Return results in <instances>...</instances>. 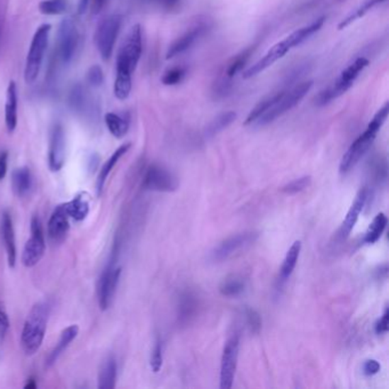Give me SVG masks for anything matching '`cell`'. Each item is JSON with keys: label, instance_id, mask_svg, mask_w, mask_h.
<instances>
[{"label": "cell", "instance_id": "1", "mask_svg": "<svg viewBox=\"0 0 389 389\" xmlns=\"http://www.w3.org/2000/svg\"><path fill=\"white\" fill-rule=\"evenodd\" d=\"M325 22V16L317 18L306 27L300 28V29L293 31V33H290L283 40L278 41L276 45H273L272 47L267 50L266 54L259 61L256 62L255 64H252V67H248L243 72V79L254 78V77L261 74L263 71L266 70L269 67H272L278 60H281L282 57L287 55L290 50L298 47L299 45H302L303 43L310 39L312 35H315L317 31L322 29Z\"/></svg>", "mask_w": 389, "mask_h": 389}, {"label": "cell", "instance_id": "2", "mask_svg": "<svg viewBox=\"0 0 389 389\" xmlns=\"http://www.w3.org/2000/svg\"><path fill=\"white\" fill-rule=\"evenodd\" d=\"M388 113L389 104L388 102H386L385 106L375 114V117L372 118V120L370 121L366 130L353 142L349 149L347 150V152L342 157L339 166L340 174H347L351 171L369 151L377 137L378 133L383 126L385 121L387 120Z\"/></svg>", "mask_w": 389, "mask_h": 389}, {"label": "cell", "instance_id": "3", "mask_svg": "<svg viewBox=\"0 0 389 389\" xmlns=\"http://www.w3.org/2000/svg\"><path fill=\"white\" fill-rule=\"evenodd\" d=\"M50 306L47 302L35 304L28 315L21 334V346L26 355H33L40 349L50 319Z\"/></svg>", "mask_w": 389, "mask_h": 389}, {"label": "cell", "instance_id": "4", "mask_svg": "<svg viewBox=\"0 0 389 389\" xmlns=\"http://www.w3.org/2000/svg\"><path fill=\"white\" fill-rule=\"evenodd\" d=\"M143 53V33L140 24H135L118 52L115 77L133 78Z\"/></svg>", "mask_w": 389, "mask_h": 389}, {"label": "cell", "instance_id": "5", "mask_svg": "<svg viewBox=\"0 0 389 389\" xmlns=\"http://www.w3.org/2000/svg\"><path fill=\"white\" fill-rule=\"evenodd\" d=\"M370 61L366 57H357L351 64L342 71V74L337 78L334 85L327 88L325 91H320L317 96L315 97V104L317 106H328L329 103L336 100L338 97L345 94L346 91H349L357 78L360 77L366 67L369 65Z\"/></svg>", "mask_w": 389, "mask_h": 389}, {"label": "cell", "instance_id": "6", "mask_svg": "<svg viewBox=\"0 0 389 389\" xmlns=\"http://www.w3.org/2000/svg\"><path fill=\"white\" fill-rule=\"evenodd\" d=\"M313 87V81L308 80V81L299 82L297 85L281 91V95L278 97L274 106L267 110L265 113L261 115L255 125L257 126H266L273 121H276L278 118L282 117L284 113H287L290 110H293L295 106H298L300 101L308 94V91Z\"/></svg>", "mask_w": 389, "mask_h": 389}, {"label": "cell", "instance_id": "7", "mask_svg": "<svg viewBox=\"0 0 389 389\" xmlns=\"http://www.w3.org/2000/svg\"><path fill=\"white\" fill-rule=\"evenodd\" d=\"M50 30H52V26L47 23L41 24L40 27L35 30L29 52H28L27 60H26V67H24V80L27 84H33L38 79L41 65L48 47Z\"/></svg>", "mask_w": 389, "mask_h": 389}, {"label": "cell", "instance_id": "8", "mask_svg": "<svg viewBox=\"0 0 389 389\" xmlns=\"http://www.w3.org/2000/svg\"><path fill=\"white\" fill-rule=\"evenodd\" d=\"M123 18L119 14L108 15L100 21L95 31L94 41L101 59L108 61L113 53L114 45L120 33Z\"/></svg>", "mask_w": 389, "mask_h": 389}, {"label": "cell", "instance_id": "9", "mask_svg": "<svg viewBox=\"0 0 389 389\" xmlns=\"http://www.w3.org/2000/svg\"><path fill=\"white\" fill-rule=\"evenodd\" d=\"M80 33L76 21L72 18H64L60 22L57 30V55L62 63L69 64L76 56L79 48Z\"/></svg>", "mask_w": 389, "mask_h": 389}, {"label": "cell", "instance_id": "10", "mask_svg": "<svg viewBox=\"0 0 389 389\" xmlns=\"http://www.w3.org/2000/svg\"><path fill=\"white\" fill-rule=\"evenodd\" d=\"M115 263H117V252H114L108 265L103 269L100 280L97 282V297H98V305L102 310H106L110 308L114 293L117 291L118 283L120 280L121 267H118Z\"/></svg>", "mask_w": 389, "mask_h": 389}, {"label": "cell", "instance_id": "11", "mask_svg": "<svg viewBox=\"0 0 389 389\" xmlns=\"http://www.w3.org/2000/svg\"><path fill=\"white\" fill-rule=\"evenodd\" d=\"M31 237L24 246L22 252V264L26 267H33L44 257L46 250L44 228L41 225L39 217L33 216L31 220Z\"/></svg>", "mask_w": 389, "mask_h": 389}, {"label": "cell", "instance_id": "12", "mask_svg": "<svg viewBox=\"0 0 389 389\" xmlns=\"http://www.w3.org/2000/svg\"><path fill=\"white\" fill-rule=\"evenodd\" d=\"M240 339L235 334L226 342L222 349V363H220V388L230 389L233 386L235 371H237V359H239Z\"/></svg>", "mask_w": 389, "mask_h": 389}, {"label": "cell", "instance_id": "13", "mask_svg": "<svg viewBox=\"0 0 389 389\" xmlns=\"http://www.w3.org/2000/svg\"><path fill=\"white\" fill-rule=\"evenodd\" d=\"M143 188L157 192H173L179 188V179L162 166L151 164L144 175Z\"/></svg>", "mask_w": 389, "mask_h": 389}, {"label": "cell", "instance_id": "14", "mask_svg": "<svg viewBox=\"0 0 389 389\" xmlns=\"http://www.w3.org/2000/svg\"><path fill=\"white\" fill-rule=\"evenodd\" d=\"M65 162V133L61 123H54L50 133L48 166L54 173L63 168Z\"/></svg>", "mask_w": 389, "mask_h": 389}, {"label": "cell", "instance_id": "15", "mask_svg": "<svg viewBox=\"0 0 389 389\" xmlns=\"http://www.w3.org/2000/svg\"><path fill=\"white\" fill-rule=\"evenodd\" d=\"M258 235L255 232H244L233 235L220 243L211 252V259L214 261H222L231 257L233 254L257 240Z\"/></svg>", "mask_w": 389, "mask_h": 389}, {"label": "cell", "instance_id": "16", "mask_svg": "<svg viewBox=\"0 0 389 389\" xmlns=\"http://www.w3.org/2000/svg\"><path fill=\"white\" fill-rule=\"evenodd\" d=\"M207 29H208V24L202 23V22L192 26L188 31H185L181 37L174 41L173 44L170 45L166 54V59H174L176 56L181 55L186 50H190L196 44V40H199L200 37L205 35Z\"/></svg>", "mask_w": 389, "mask_h": 389}, {"label": "cell", "instance_id": "17", "mask_svg": "<svg viewBox=\"0 0 389 389\" xmlns=\"http://www.w3.org/2000/svg\"><path fill=\"white\" fill-rule=\"evenodd\" d=\"M369 198V188H361L360 192L357 193L356 198H355L354 202H353V205H351L349 213L346 215L345 220L340 226L339 232H338V235H339L342 240H345L351 235V230L354 228L355 224H356L363 208L366 207Z\"/></svg>", "mask_w": 389, "mask_h": 389}, {"label": "cell", "instance_id": "18", "mask_svg": "<svg viewBox=\"0 0 389 389\" xmlns=\"http://www.w3.org/2000/svg\"><path fill=\"white\" fill-rule=\"evenodd\" d=\"M69 218L70 217L65 210L64 205H57L50 216L47 226L48 237L53 242L59 243L64 240L70 228Z\"/></svg>", "mask_w": 389, "mask_h": 389}, {"label": "cell", "instance_id": "19", "mask_svg": "<svg viewBox=\"0 0 389 389\" xmlns=\"http://www.w3.org/2000/svg\"><path fill=\"white\" fill-rule=\"evenodd\" d=\"M0 233L3 237L4 246L6 249L7 261L9 267H15L16 264V242H15L14 226L12 216L9 211H4L0 218Z\"/></svg>", "mask_w": 389, "mask_h": 389}, {"label": "cell", "instance_id": "20", "mask_svg": "<svg viewBox=\"0 0 389 389\" xmlns=\"http://www.w3.org/2000/svg\"><path fill=\"white\" fill-rule=\"evenodd\" d=\"M199 308V299L192 291L181 293L177 308V320L179 325H188L196 317Z\"/></svg>", "mask_w": 389, "mask_h": 389}, {"label": "cell", "instance_id": "21", "mask_svg": "<svg viewBox=\"0 0 389 389\" xmlns=\"http://www.w3.org/2000/svg\"><path fill=\"white\" fill-rule=\"evenodd\" d=\"M5 123L9 134L15 132L18 127V87L15 81H9L6 91L5 104Z\"/></svg>", "mask_w": 389, "mask_h": 389}, {"label": "cell", "instance_id": "22", "mask_svg": "<svg viewBox=\"0 0 389 389\" xmlns=\"http://www.w3.org/2000/svg\"><path fill=\"white\" fill-rule=\"evenodd\" d=\"M78 332H79V328L76 325H70V327H67V329L63 330L61 337H60L59 342L56 344L53 351H50V355L46 357V364H45L46 368H50V366L55 364L56 361L59 360V357L63 354V351L69 347L71 342L76 339Z\"/></svg>", "mask_w": 389, "mask_h": 389}, {"label": "cell", "instance_id": "23", "mask_svg": "<svg viewBox=\"0 0 389 389\" xmlns=\"http://www.w3.org/2000/svg\"><path fill=\"white\" fill-rule=\"evenodd\" d=\"M130 147H132V144L130 143L123 144L120 147H118V149L114 151L113 154L106 160V164H103L102 169H101L100 175H98L96 183V190L98 196L102 194L103 188H104V185H106L108 175L111 174L112 170L115 167V164L120 162V159L123 158V155L128 152Z\"/></svg>", "mask_w": 389, "mask_h": 389}, {"label": "cell", "instance_id": "24", "mask_svg": "<svg viewBox=\"0 0 389 389\" xmlns=\"http://www.w3.org/2000/svg\"><path fill=\"white\" fill-rule=\"evenodd\" d=\"M33 174L28 167H21L15 169L12 175V188L16 196H27L30 190L33 188Z\"/></svg>", "mask_w": 389, "mask_h": 389}, {"label": "cell", "instance_id": "25", "mask_svg": "<svg viewBox=\"0 0 389 389\" xmlns=\"http://www.w3.org/2000/svg\"><path fill=\"white\" fill-rule=\"evenodd\" d=\"M117 361L114 357L110 356L106 362L103 363L98 373V388L113 389L117 381Z\"/></svg>", "mask_w": 389, "mask_h": 389}, {"label": "cell", "instance_id": "26", "mask_svg": "<svg viewBox=\"0 0 389 389\" xmlns=\"http://www.w3.org/2000/svg\"><path fill=\"white\" fill-rule=\"evenodd\" d=\"M302 250V243L300 241H295L293 243V246L290 247L288 250L287 256L284 258L283 264H282L281 269H280V280L281 283L287 281L288 278L293 274L297 261H298L299 254Z\"/></svg>", "mask_w": 389, "mask_h": 389}, {"label": "cell", "instance_id": "27", "mask_svg": "<svg viewBox=\"0 0 389 389\" xmlns=\"http://www.w3.org/2000/svg\"><path fill=\"white\" fill-rule=\"evenodd\" d=\"M64 207L69 217L77 222L85 220L89 213V202L84 194H78L70 202L64 203Z\"/></svg>", "mask_w": 389, "mask_h": 389}, {"label": "cell", "instance_id": "28", "mask_svg": "<svg viewBox=\"0 0 389 389\" xmlns=\"http://www.w3.org/2000/svg\"><path fill=\"white\" fill-rule=\"evenodd\" d=\"M106 127L108 132L111 133L115 138H123L126 136L129 130V121L127 118L114 112H108L104 115Z\"/></svg>", "mask_w": 389, "mask_h": 389}, {"label": "cell", "instance_id": "29", "mask_svg": "<svg viewBox=\"0 0 389 389\" xmlns=\"http://www.w3.org/2000/svg\"><path fill=\"white\" fill-rule=\"evenodd\" d=\"M237 118V114L235 111L222 112V113L218 114L205 128V136L214 137L215 135L220 134L224 129L231 126Z\"/></svg>", "mask_w": 389, "mask_h": 389}, {"label": "cell", "instance_id": "30", "mask_svg": "<svg viewBox=\"0 0 389 389\" xmlns=\"http://www.w3.org/2000/svg\"><path fill=\"white\" fill-rule=\"evenodd\" d=\"M69 104L74 112L84 114L87 112L88 106L91 104L89 97H88L87 91L81 85H76L71 89L69 95Z\"/></svg>", "mask_w": 389, "mask_h": 389}, {"label": "cell", "instance_id": "31", "mask_svg": "<svg viewBox=\"0 0 389 389\" xmlns=\"http://www.w3.org/2000/svg\"><path fill=\"white\" fill-rule=\"evenodd\" d=\"M255 48V46L248 47L231 60V62L227 64V67H226V78L232 80L237 74L242 72L243 69L246 67V64L248 63L249 59H250V56L254 53Z\"/></svg>", "mask_w": 389, "mask_h": 389}, {"label": "cell", "instance_id": "32", "mask_svg": "<svg viewBox=\"0 0 389 389\" xmlns=\"http://www.w3.org/2000/svg\"><path fill=\"white\" fill-rule=\"evenodd\" d=\"M280 95H281V91H278L276 94L269 95V96L263 98L261 102H258L257 106L252 108V111L249 112L248 117L246 118V121H244V126L255 125L256 121H257L258 119L271 108V106L276 104Z\"/></svg>", "mask_w": 389, "mask_h": 389}, {"label": "cell", "instance_id": "33", "mask_svg": "<svg viewBox=\"0 0 389 389\" xmlns=\"http://www.w3.org/2000/svg\"><path fill=\"white\" fill-rule=\"evenodd\" d=\"M387 0H364L360 7H357L354 12L351 13L349 16H346L344 20L338 24V30H344L349 27L353 22L363 18L366 13L371 11L373 7L377 6L379 4L385 3Z\"/></svg>", "mask_w": 389, "mask_h": 389}, {"label": "cell", "instance_id": "34", "mask_svg": "<svg viewBox=\"0 0 389 389\" xmlns=\"http://www.w3.org/2000/svg\"><path fill=\"white\" fill-rule=\"evenodd\" d=\"M387 222H388V220H387L386 215L383 213L378 214L366 231L364 242L368 244H373L377 242L383 235V231L386 230Z\"/></svg>", "mask_w": 389, "mask_h": 389}, {"label": "cell", "instance_id": "35", "mask_svg": "<svg viewBox=\"0 0 389 389\" xmlns=\"http://www.w3.org/2000/svg\"><path fill=\"white\" fill-rule=\"evenodd\" d=\"M244 288H246V283L243 281V278L232 276L222 281L220 291L225 297H237L244 291Z\"/></svg>", "mask_w": 389, "mask_h": 389}, {"label": "cell", "instance_id": "36", "mask_svg": "<svg viewBox=\"0 0 389 389\" xmlns=\"http://www.w3.org/2000/svg\"><path fill=\"white\" fill-rule=\"evenodd\" d=\"M39 12L44 15L64 14L69 9L67 0H43L39 4Z\"/></svg>", "mask_w": 389, "mask_h": 389}, {"label": "cell", "instance_id": "37", "mask_svg": "<svg viewBox=\"0 0 389 389\" xmlns=\"http://www.w3.org/2000/svg\"><path fill=\"white\" fill-rule=\"evenodd\" d=\"M186 76V69L183 67H174L164 72L162 82L164 86L179 85Z\"/></svg>", "mask_w": 389, "mask_h": 389}, {"label": "cell", "instance_id": "38", "mask_svg": "<svg viewBox=\"0 0 389 389\" xmlns=\"http://www.w3.org/2000/svg\"><path fill=\"white\" fill-rule=\"evenodd\" d=\"M312 183V177L310 176H303L300 179H293V181H290L287 185H284L282 188V192L284 193L293 194L299 193L302 191L306 190Z\"/></svg>", "mask_w": 389, "mask_h": 389}, {"label": "cell", "instance_id": "39", "mask_svg": "<svg viewBox=\"0 0 389 389\" xmlns=\"http://www.w3.org/2000/svg\"><path fill=\"white\" fill-rule=\"evenodd\" d=\"M244 316H246L247 325H248L250 332L252 334H258L261 329V319L257 310H254V308H247L244 310Z\"/></svg>", "mask_w": 389, "mask_h": 389}, {"label": "cell", "instance_id": "40", "mask_svg": "<svg viewBox=\"0 0 389 389\" xmlns=\"http://www.w3.org/2000/svg\"><path fill=\"white\" fill-rule=\"evenodd\" d=\"M141 1L147 4V5L158 7V9L166 11V12L177 11L181 3V0H141Z\"/></svg>", "mask_w": 389, "mask_h": 389}, {"label": "cell", "instance_id": "41", "mask_svg": "<svg viewBox=\"0 0 389 389\" xmlns=\"http://www.w3.org/2000/svg\"><path fill=\"white\" fill-rule=\"evenodd\" d=\"M87 82L93 87H100L104 81V74H103L102 67L100 65H93L87 71Z\"/></svg>", "mask_w": 389, "mask_h": 389}, {"label": "cell", "instance_id": "42", "mask_svg": "<svg viewBox=\"0 0 389 389\" xmlns=\"http://www.w3.org/2000/svg\"><path fill=\"white\" fill-rule=\"evenodd\" d=\"M162 366V342L160 338L155 342L153 347L152 355H151V368L153 372H159Z\"/></svg>", "mask_w": 389, "mask_h": 389}, {"label": "cell", "instance_id": "43", "mask_svg": "<svg viewBox=\"0 0 389 389\" xmlns=\"http://www.w3.org/2000/svg\"><path fill=\"white\" fill-rule=\"evenodd\" d=\"M388 323H389V313L388 308L385 310L383 312V316H381L380 320L378 321L377 325H376V332L377 334H385L388 332Z\"/></svg>", "mask_w": 389, "mask_h": 389}, {"label": "cell", "instance_id": "44", "mask_svg": "<svg viewBox=\"0 0 389 389\" xmlns=\"http://www.w3.org/2000/svg\"><path fill=\"white\" fill-rule=\"evenodd\" d=\"M9 325H11V323H9L6 312L3 308H0V342H3L4 338L6 336Z\"/></svg>", "mask_w": 389, "mask_h": 389}, {"label": "cell", "instance_id": "45", "mask_svg": "<svg viewBox=\"0 0 389 389\" xmlns=\"http://www.w3.org/2000/svg\"><path fill=\"white\" fill-rule=\"evenodd\" d=\"M380 371V364L376 360L366 361L363 366V372L366 376H375Z\"/></svg>", "mask_w": 389, "mask_h": 389}, {"label": "cell", "instance_id": "46", "mask_svg": "<svg viewBox=\"0 0 389 389\" xmlns=\"http://www.w3.org/2000/svg\"><path fill=\"white\" fill-rule=\"evenodd\" d=\"M7 166H9V152L0 151V181H3L6 176Z\"/></svg>", "mask_w": 389, "mask_h": 389}, {"label": "cell", "instance_id": "47", "mask_svg": "<svg viewBox=\"0 0 389 389\" xmlns=\"http://www.w3.org/2000/svg\"><path fill=\"white\" fill-rule=\"evenodd\" d=\"M106 0H91V13L94 15L100 14L101 11L106 6Z\"/></svg>", "mask_w": 389, "mask_h": 389}, {"label": "cell", "instance_id": "48", "mask_svg": "<svg viewBox=\"0 0 389 389\" xmlns=\"http://www.w3.org/2000/svg\"><path fill=\"white\" fill-rule=\"evenodd\" d=\"M89 6H91V0H79V3H78V14H86Z\"/></svg>", "mask_w": 389, "mask_h": 389}, {"label": "cell", "instance_id": "49", "mask_svg": "<svg viewBox=\"0 0 389 389\" xmlns=\"http://www.w3.org/2000/svg\"><path fill=\"white\" fill-rule=\"evenodd\" d=\"M26 388L27 389H35L37 388V381L33 379V378H30L28 380L27 385H26Z\"/></svg>", "mask_w": 389, "mask_h": 389}]
</instances>
